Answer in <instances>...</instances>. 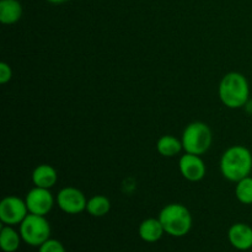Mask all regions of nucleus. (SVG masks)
<instances>
[{
  "label": "nucleus",
  "mask_w": 252,
  "mask_h": 252,
  "mask_svg": "<svg viewBox=\"0 0 252 252\" xmlns=\"http://www.w3.org/2000/svg\"><path fill=\"white\" fill-rule=\"evenodd\" d=\"M29 216L25 199L17 196H7L0 203V220L5 225H17Z\"/></svg>",
  "instance_id": "nucleus-6"
},
{
  "label": "nucleus",
  "mask_w": 252,
  "mask_h": 252,
  "mask_svg": "<svg viewBox=\"0 0 252 252\" xmlns=\"http://www.w3.org/2000/svg\"><path fill=\"white\" fill-rule=\"evenodd\" d=\"M111 209V202L110 199L102 194H96L93 196L90 199H88L86 203V212L90 216L100 218V217H105L106 214L110 212Z\"/></svg>",
  "instance_id": "nucleus-16"
},
{
  "label": "nucleus",
  "mask_w": 252,
  "mask_h": 252,
  "mask_svg": "<svg viewBox=\"0 0 252 252\" xmlns=\"http://www.w3.org/2000/svg\"><path fill=\"white\" fill-rule=\"evenodd\" d=\"M58 181V174L56 169L48 164H41L32 172V182L36 187L52 189Z\"/></svg>",
  "instance_id": "nucleus-11"
},
{
  "label": "nucleus",
  "mask_w": 252,
  "mask_h": 252,
  "mask_svg": "<svg viewBox=\"0 0 252 252\" xmlns=\"http://www.w3.org/2000/svg\"><path fill=\"white\" fill-rule=\"evenodd\" d=\"M38 252H65L63 244L54 239H48L44 244L39 246Z\"/></svg>",
  "instance_id": "nucleus-18"
},
{
  "label": "nucleus",
  "mask_w": 252,
  "mask_h": 252,
  "mask_svg": "<svg viewBox=\"0 0 252 252\" xmlns=\"http://www.w3.org/2000/svg\"><path fill=\"white\" fill-rule=\"evenodd\" d=\"M235 196L240 203L252 204V177L248 176L245 179L236 182Z\"/></svg>",
  "instance_id": "nucleus-17"
},
{
  "label": "nucleus",
  "mask_w": 252,
  "mask_h": 252,
  "mask_svg": "<svg viewBox=\"0 0 252 252\" xmlns=\"http://www.w3.org/2000/svg\"><path fill=\"white\" fill-rule=\"evenodd\" d=\"M218 94L224 106L236 110L244 107L249 102L250 85L245 75L238 71H230L221 78Z\"/></svg>",
  "instance_id": "nucleus-2"
},
{
  "label": "nucleus",
  "mask_w": 252,
  "mask_h": 252,
  "mask_svg": "<svg viewBox=\"0 0 252 252\" xmlns=\"http://www.w3.org/2000/svg\"><path fill=\"white\" fill-rule=\"evenodd\" d=\"M20 235L30 246H41L51 236V225L46 217L29 213L20 224Z\"/></svg>",
  "instance_id": "nucleus-5"
},
{
  "label": "nucleus",
  "mask_w": 252,
  "mask_h": 252,
  "mask_svg": "<svg viewBox=\"0 0 252 252\" xmlns=\"http://www.w3.org/2000/svg\"><path fill=\"white\" fill-rule=\"evenodd\" d=\"M138 233L140 239L145 243H157L162 238L165 230L159 218H148L140 223Z\"/></svg>",
  "instance_id": "nucleus-12"
},
{
  "label": "nucleus",
  "mask_w": 252,
  "mask_h": 252,
  "mask_svg": "<svg viewBox=\"0 0 252 252\" xmlns=\"http://www.w3.org/2000/svg\"><path fill=\"white\" fill-rule=\"evenodd\" d=\"M252 171V154L244 145H233L223 153L220 172L224 179L238 182L250 176Z\"/></svg>",
  "instance_id": "nucleus-1"
},
{
  "label": "nucleus",
  "mask_w": 252,
  "mask_h": 252,
  "mask_svg": "<svg viewBox=\"0 0 252 252\" xmlns=\"http://www.w3.org/2000/svg\"><path fill=\"white\" fill-rule=\"evenodd\" d=\"M25 202H26L29 213L46 217L53 208L54 197L52 196L48 189L34 186V189H32L26 194Z\"/></svg>",
  "instance_id": "nucleus-8"
},
{
  "label": "nucleus",
  "mask_w": 252,
  "mask_h": 252,
  "mask_svg": "<svg viewBox=\"0 0 252 252\" xmlns=\"http://www.w3.org/2000/svg\"><path fill=\"white\" fill-rule=\"evenodd\" d=\"M22 16V5L19 0H0V21L4 25L16 24Z\"/></svg>",
  "instance_id": "nucleus-13"
},
{
  "label": "nucleus",
  "mask_w": 252,
  "mask_h": 252,
  "mask_svg": "<svg viewBox=\"0 0 252 252\" xmlns=\"http://www.w3.org/2000/svg\"><path fill=\"white\" fill-rule=\"evenodd\" d=\"M57 204L59 208L66 214H79L86 211V199L85 194L75 187H64L58 192L56 198Z\"/></svg>",
  "instance_id": "nucleus-7"
},
{
  "label": "nucleus",
  "mask_w": 252,
  "mask_h": 252,
  "mask_svg": "<svg viewBox=\"0 0 252 252\" xmlns=\"http://www.w3.org/2000/svg\"><path fill=\"white\" fill-rule=\"evenodd\" d=\"M228 239L236 250H249L252 248V228L245 223L233 224L228 231Z\"/></svg>",
  "instance_id": "nucleus-10"
},
{
  "label": "nucleus",
  "mask_w": 252,
  "mask_h": 252,
  "mask_svg": "<svg viewBox=\"0 0 252 252\" xmlns=\"http://www.w3.org/2000/svg\"><path fill=\"white\" fill-rule=\"evenodd\" d=\"M179 169L184 179L189 182H198L204 179L207 172L206 164L201 155H194L186 153L180 158Z\"/></svg>",
  "instance_id": "nucleus-9"
},
{
  "label": "nucleus",
  "mask_w": 252,
  "mask_h": 252,
  "mask_svg": "<svg viewBox=\"0 0 252 252\" xmlns=\"http://www.w3.org/2000/svg\"><path fill=\"white\" fill-rule=\"evenodd\" d=\"M157 150L161 157L174 158L184 150L182 142L174 135H162L157 143Z\"/></svg>",
  "instance_id": "nucleus-14"
},
{
  "label": "nucleus",
  "mask_w": 252,
  "mask_h": 252,
  "mask_svg": "<svg viewBox=\"0 0 252 252\" xmlns=\"http://www.w3.org/2000/svg\"><path fill=\"white\" fill-rule=\"evenodd\" d=\"M12 78V70H11V66L9 65L7 63L5 62H1L0 63V84H6L11 80Z\"/></svg>",
  "instance_id": "nucleus-19"
},
{
  "label": "nucleus",
  "mask_w": 252,
  "mask_h": 252,
  "mask_svg": "<svg viewBox=\"0 0 252 252\" xmlns=\"http://www.w3.org/2000/svg\"><path fill=\"white\" fill-rule=\"evenodd\" d=\"M182 147L186 153L194 155H203L211 148L213 134L209 126L204 122H192L182 133Z\"/></svg>",
  "instance_id": "nucleus-4"
},
{
  "label": "nucleus",
  "mask_w": 252,
  "mask_h": 252,
  "mask_svg": "<svg viewBox=\"0 0 252 252\" xmlns=\"http://www.w3.org/2000/svg\"><path fill=\"white\" fill-rule=\"evenodd\" d=\"M21 235L11 225H5L0 233V246L4 252H15L20 248Z\"/></svg>",
  "instance_id": "nucleus-15"
},
{
  "label": "nucleus",
  "mask_w": 252,
  "mask_h": 252,
  "mask_svg": "<svg viewBox=\"0 0 252 252\" xmlns=\"http://www.w3.org/2000/svg\"><path fill=\"white\" fill-rule=\"evenodd\" d=\"M47 1L51 2V4H63L66 0H47Z\"/></svg>",
  "instance_id": "nucleus-20"
},
{
  "label": "nucleus",
  "mask_w": 252,
  "mask_h": 252,
  "mask_svg": "<svg viewBox=\"0 0 252 252\" xmlns=\"http://www.w3.org/2000/svg\"><path fill=\"white\" fill-rule=\"evenodd\" d=\"M159 220L165 233L175 238L187 235L192 228V216L187 207L181 203H170L161 209Z\"/></svg>",
  "instance_id": "nucleus-3"
}]
</instances>
